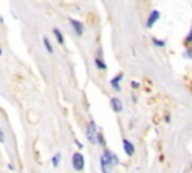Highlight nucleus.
Segmentation results:
<instances>
[{
	"mask_svg": "<svg viewBox=\"0 0 192 173\" xmlns=\"http://www.w3.org/2000/svg\"><path fill=\"white\" fill-rule=\"evenodd\" d=\"M60 159H62V155H60V152H56V155L53 157V164H54V167H57L59 164H60Z\"/></svg>",
	"mask_w": 192,
	"mask_h": 173,
	"instance_id": "obj_10",
	"label": "nucleus"
},
{
	"mask_svg": "<svg viewBox=\"0 0 192 173\" xmlns=\"http://www.w3.org/2000/svg\"><path fill=\"white\" fill-rule=\"evenodd\" d=\"M44 45H45V48H47L48 53H53V47H51V44L48 41V38H44Z\"/></svg>",
	"mask_w": 192,
	"mask_h": 173,
	"instance_id": "obj_11",
	"label": "nucleus"
},
{
	"mask_svg": "<svg viewBox=\"0 0 192 173\" xmlns=\"http://www.w3.org/2000/svg\"><path fill=\"white\" fill-rule=\"evenodd\" d=\"M53 32H54L56 38H57V41L60 42V44H65V38H63L62 32H60V30H59V29H54V30H53Z\"/></svg>",
	"mask_w": 192,
	"mask_h": 173,
	"instance_id": "obj_9",
	"label": "nucleus"
},
{
	"mask_svg": "<svg viewBox=\"0 0 192 173\" xmlns=\"http://www.w3.org/2000/svg\"><path fill=\"white\" fill-rule=\"evenodd\" d=\"M120 80H122V74H119V75H116L114 77V78H113V80H111V86H113V87H114V89H120V86H119V81H120Z\"/></svg>",
	"mask_w": 192,
	"mask_h": 173,
	"instance_id": "obj_8",
	"label": "nucleus"
},
{
	"mask_svg": "<svg viewBox=\"0 0 192 173\" xmlns=\"http://www.w3.org/2000/svg\"><path fill=\"white\" fill-rule=\"evenodd\" d=\"M72 166L78 172H81L83 169H84V157L80 152H75L72 155Z\"/></svg>",
	"mask_w": 192,
	"mask_h": 173,
	"instance_id": "obj_3",
	"label": "nucleus"
},
{
	"mask_svg": "<svg viewBox=\"0 0 192 173\" xmlns=\"http://www.w3.org/2000/svg\"><path fill=\"white\" fill-rule=\"evenodd\" d=\"M117 164L116 155L111 151H105L101 157V167H102V173H111L113 167Z\"/></svg>",
	"mask_w": 192,
	"mask_h": 173,
	"instance_id": "obj_1",
	"label": "nucleus"
},
{
	"mask_svg": "<svg viewBox=\"0 0 192 173\" xmlns=\"http://www.w3.org/2000/svg\"><path fill=\"white\" fill-rule=\"evenodd\" d=\"M111 107H113V110L114 111H120L122 109H123L122 101H120L119 98H111Z\"/></svg>",
	"mask_w": 192,
	"mask_h": 173,
	"instance_id": "obj_7",
	"label": "nucleus"
},
{
	"mask_svg": "<svg viewBox=\"0 0 192 173\" xmlns=\"http://www.w3.org/2000/svg\"><path fill=\"white\" fill-rule=\"evenodd\" d=\"M158 18H159V12L158 11H152V14H150V17H149V20H147V27H152L156 21H158Z\"/></svg>",
	"mask_w": 192,
	"mask_h": 173,
	"instance_id": "obj_6",
	"label": "nucleus"
},
{
	"mask_svg": "<svg viewBox=\"0 0 192 173\" xmlns=\"http://www.w3.org/2000/svg\"><path fill=\"white\" fill-rule=\"evenodd\" d=\"M153 42H155L156 45H159V47H162V45H164V41H159V39H153Z\"/></svg>",
	"mask_w": 192,
	"mask_h": 173,
	"instance_id": "obj_13",
	"label": "nucleus"
},
{
	"mask_svg": "<svg viewBox=\"0 0 192 173\" xmlns=\"http://www.w3.org/2000/svg\"><path fill=\"white\" fill-rule=\"evenodd\" d=\"M95 63H96V66H98L99 69H102V71L107 68V66H105V63H104L101 59H95Z\"/></svg>",
	"mask_w": 192,
	"mask_h": 173,
	"instance_id": "obj_12",
	"label": "nucleus"
},
{
	"mask_svg": "<svg viewBox=\"0 0 192 173\" xmlns=\"http://www.w3.org/2000/svg\"><path fill=\"white\" fill-rule=\"evenodd\" d=\"M86 136H87V138H89V142L92 143V145H96V143H98V132H96V125H95L93 120L87 125Z\"/></svg>",
	"mask_w": 192,
	"mask_h": 173,
	"instance_id": "obj_2",
	"label": "nucleus"
},
{
	"mask_svg": "<svg viewBox=\"0 0 192 173\" xmlns=\"http://www.w3.org/2000/svg\"><path fill=\"white\" fill-rule=\"evenodd\" d=\"M71 24H72V27L75 29V32H77V35H83V30H84V27H83V24L80 23V21H77V20H74V18H71Z\"/></svg>",
	"mask_w": 192,
	"mask_h": 173,
	"instance_id": "obj_5",
	"label": "nucleus"
},
{
	"mask_svg": "<svg viewBox=\"0 0 192 173\" xmlns=\"http://www.w3.org/2000/svg\"><path fill=\"white\" fill-rule=\"evenodd\" d=\"M188 41H192V29H191V33H189V36H188Z\"/></svg>",
	"mask_w": 192,
	"mask_h": 173,
	"instance_id": "obj_14",
	"label": "nucleus"
},
{
	"mask_svg": "<svg viewBox=\"0 0 192 173\" xmlns=\"http://www.w3.org/2000/svg\"><path fill=\"white\" fill-rule=\"evenodd\" d=\"M123 148H125V152H126V155H134V152H135V148H134V145L131 143L129 140H126L125 138L123 140Z\"/></svg>",
	"mask_w": 192,
	"mask_h": 173,
	"instance_id": "obj_4",
	"label": "nucleus"
}]
</instances>
